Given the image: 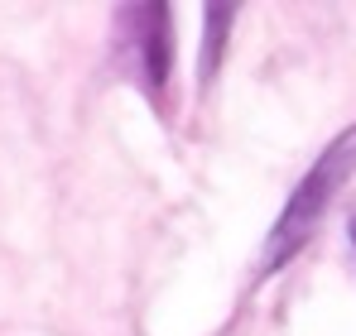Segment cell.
Listing matches in <instances>:
<instances>
[{"mask_svg": "<svg viewBox=\"0 0 356 336\" xmlns=\"http://www.w3.org/2000/svg\"><path fill=\"white\" fill-rule=\"evenodd\" d=\"M236 5H207L202 10V53H197V87H212L217 67H222V53H227V34L236 24Z\"/></svg>", "mask_w": 356, "mask_h": 336, "instance_id": "3", "label": "cell"}, {"mask_svg": "<svg viewBox=\"0 0 356 336\" xmlns=\"http://www.w3.org/2000/svg\"><path fill=\"white\" fill-rule=\"evenodd\" d=\"M347 235H352V250H356V217H352V226H347Z\"/></svg>", "mask_w": 356, "mask_h": 336, "instance_id": "4", "label": "cell"}, {"mask_svg": "<svg viewBox=\"0 0 356 336\" xmlns=\"http://www.w3.org/2000/svg\"><path fill=\"white\" fill-rule=\"evenodd\" d=\"M116 53L125 58V72L149 96H164V87L174 77V10L164 0L120 5L116 10Z\"/></svg>", "mask_w": 356, "mask_h": 336, "instance_id": "2", "label": "cell"}, {"mask_svg": "<svg viewBox=\"0 0 356 336\" xmlns=\"http://www.w3.org/2000/svg\"><path fill=\"white\" fill-rule=\"evenodd\" d=\"M352 173H356V125H347V130H342V135H337V140L313 159V168L298 178V187L289 192L284 212L275 217L270 235H265L260 274H280L298 250L313 240V230L323 226L327 207H332V197L347 187V178H352Z\"/></svg>", "mask_w": 356, "mask_h": 336, "instance_id": "1", "label": "cell"}]
</instances>
